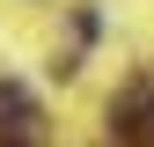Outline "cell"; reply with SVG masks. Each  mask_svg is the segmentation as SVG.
I'll return each instance as SVG.
<instances>
[{"mask_svg": "<svg viewBox=\"0 0 154 147\" xmlns=\"http://www.w3.org/2000/svg\"><path fill=\"white\" fill-rule=\"evenodd\" d=\"M0 147H44V110L22 81H0Z\"/></svg>", "mask_w": 154, "mask_h": 147, "instance_id": "obj_1", "label": "cell"}]
</instances>
